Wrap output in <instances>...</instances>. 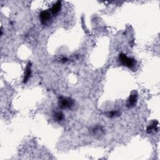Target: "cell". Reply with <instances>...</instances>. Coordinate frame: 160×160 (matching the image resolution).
<instances>
[{"label": "cell", "instance_id": "6da1fadb", "mask_svg": "<svg viewBox=\"0 0 160 160\" xmlns=\"http://www.w3.org/2000/svg\"><path fill=\"white\" fill-rule=\"evenodd\" d=\"M119 60L121 63L128 68H132L135 65V60L133 58H128L125 54L121 53L119 55Z\"/></svg>", "mask_w": 160, "mask_h": 160}, {"label": "cell", "instance_id": "7a4b0ae2", "mask_svg": "<svg viewBox=\"0 0 160 160\" xmlns=\"http://www.w3.org/2000/svg\"><path fill=\"white\" fill-rule=\"evenodd\" d=\"M74 105V101L70 98L60 97L58 100V106L61 109H67L71 108Z\"/></svg>", "mask_w": 160, "mask_h": 160}, {"label": "cell", "instance_id": "3957f363", "mask_svg": "<svg viewBox=\"0 0 160 160\" xmlns=\"http://www.w3.org/2000/svg\"><path fill=\"white\" fill-rule=\"evenodd\" d=\"M137 101H138V93L136 91H133V93H131L127 101V106L128 108H133L136 105Z\"/></svg>", "mask_w": 160, "mask_h": 160}, {"label": "cell", "instance_id": "277c9868", "mask_svg": "<svg viewBox=\"0 0 160 160\" xmlns=\"http://www.w3.org/2000/svg\"><path fill=\"white\" fill-rule=\"evenodd\" d=\"M51 13L48 10L42 11L39 14V19L43 24L47 23L51 19Z\"/></svg>", "mask_w": 160, "mask_h": 160}, {"label": "cell", "instance_id": "5b68a950", "mask_svg": "<svg viewBox=\"0 0 160 160\" xmlns=\"http://www.w3.org/2000/svg\"><path fill=\"white\" fill-rule=\"evenodd\" d=\"M31 75V64L30 63H28L26 69L25 71V75H24V78H23V83H26L28 80H29L30 76Z\"/></svg>", "mask_w": 160, "mask_h": 160}, {"label": "cell", "instance_id": "8992f818", "mask_svg": "<svg viewBox=\"0 0 160 160\" xmlns=\"http://www.w3.org/2000/svg\"><path fill=\"white\" fill-rule=\"evenodd\" d=\"M61 7H62L61 1H58L57 2H56L53 5L52 8H51V13L52 15H57L60 12V11L61 10Z\"/></svg>", "mask_w": 160, "mask_h": 160}, {"label": "cell", "instance_id": "52a82bcc", "mask_svg": "<svg viewBox=\"0 0 160 160\" xmlns=\"http://www.w3.org/2000/svg\"><path fill=\"white\" fill-rule=\"evenodd\" d=\"M158 122L157 121H153L148 127H147L146 129V132L148 133H152L153 131H155L158 129Z\"/></svg>", "mask_w": 160, "mask_h": 160}, {"label": "cell", "instance_id": "ba28073f", "mask_svg": "<svg viewBox=\"0 0 160 160\" xmlns=\"http://www.w3.org/2000/svg\"><path fill=\"white\" fill-rule=\"evenodd\" d=\"M63 118H64V115L62 112L58 111V112H56L55 114L54 119L56 121H58V122L61 121H62L63 119Z\"/></svg>", "mask_w": 160, "mask_h": 160}, {"label": "cell", "instance_id": "9c48e42d", "mask_svg": "<svg viewBox=\"0 0 160 160\" xmlns=\"http://www.w3.org/2000/svg\"><path fill=\"white\" fill-rule=\"evenodd\" d=\"M120 115L119 111H111L107 113V116L109 118H115Z\"/></svg>", "mask_w": 160, "mask_h": 160}, {"label": "cell", "instance_id": "30bf717a", "mask_svg": "<svg viewBox=\"0 0 160 160\" xmlns=\"http://www.w3.org/2000/svg\"><path fill=\"white\" fill-rule=\"evenodd\" d=\"M61 61H62L63 63H66V62L68 61V58H65V57H64V58H63L61 59Z\"/></svg>", "mask_w": 160, "mask_h": 160}]
</instances>
